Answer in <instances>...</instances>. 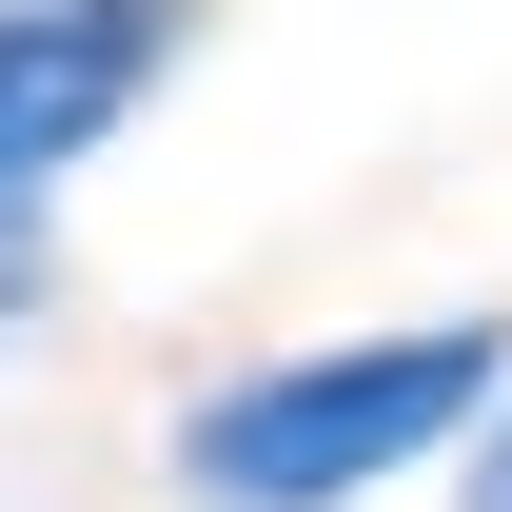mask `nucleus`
<instances>
[{
  "instance_id": "f257e3e1",
  "label": "nucleus",
  "mask_w": 512,
  "mask_h": 512,
  "mask_svg": "<svg viewBox=\"0 0 512 512\" xmlns=\"http://www.w3.org/2000/svg\"><path fill=\"white\" fill-rule=\"evenodd\" d=\"M512 335L493 316H414V335H335V355H276V375H217L178 414V493L197 512H355L394 493L414 453L493 434Z\"/></svg>"
},
{
  "instance_id": "f03ea898",
  "label": "nucleus",
  "mask_w": 512,
  "mask_h": 512,
  "mask_svg": "<svg viewBox=\"0 0 512 512\" xmlns=\"http://www.w3.org/2000/svg\"><path fill=\"white\" fill-rule=\"evenodd\" d=\"M178 20H197V0H0V217L158 99Z\"/></svg>"
},
{
  "instance_id": "20e7f679",
  "label": "nucleus",
  "mask_w": 512,
  "mask_h": 512,
  "mask_svg": "<svg viewBox=\"0 0 512 512\" xmlns=\"http://www.w3.org/2000/svg\"><path fill=\"white\" fill-rule=\"evenodd\" d=\"M20 276H40V256H20V217H0V316H20Z\"/></svg>"
},
{
  "instance_id": "7ed1b4c3",
  "label": "nucleus",
  "mask_w": 512,
  "mask_h": 512,
  "mask_svg": "<svg viewBox=\"0 0 512 512\" xmlns=\"http://www.w3.org/2000/svg\"><path fill=\"white\" fill-rule=\"evenodd\" d=\"M473 512H512V394H493V434H473Z\"/></svg>"
}]
</instances>
